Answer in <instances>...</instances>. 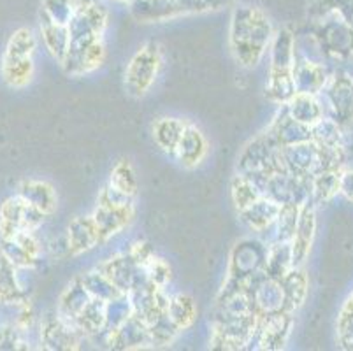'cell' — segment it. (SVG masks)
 Masks as SVG:
<instances>
[{
  "instance_id": "3957f363",
  "label": "cell",
  "mask_w": 353,
  "mask_h": 351,
  "mask_svg": "<svg viewBox=\"0 0 353 351\" xmlns=\"http://www.w3.org/2000/svg\"><path fill=\"white\" fill-rule=\"evenodd\" d=\"M43 212L20 197L8 199L0 209V237H12L18 232H32L43 221Z\"/></svg>"
},
{
  "instance_id": "ac0fdd59",
  "label": "cell",
  "mask_w": 353,
  "mask_h": 351,
  "mask_svg": "<svg viewBox=\"0 0 353 351\" xmlns=\"http://www.w3.org/2000/svg\"><path fill=\"white\" fill-rule=\"evenodd\" d=\"M187 123L181 120H176V118H162L155 123L153 127V137H155V143L162 148L167 153L174 154L176 146L179 143V137H181L183 130H185Z\"/></svg>"
},
{
  "instance_id": "1f68e13d",
  "label": "cell",
  "mask_w": 353,
  "mask_h": 351,
  "mask_svg": "<svg viewBox=\"0 0 353 351\" xmlns=\"http://www.w3.org/2000/svg\"><path fill=\"white\" fill-rule=\"evenodd\" d=\"M20 344H25L21 341L20 332L12 327L0 328V350H18Z\"/></svg>"
},
{
  "instance_id": "9a60e30c",
  "label": "cell",
  "mask_w": 353,
  "mask_h": 351,
  "mask_svg": "<svg viewBox=\"0 0 353 351\" xmlns=\"http://www.w3.org/2000/svg\"><path fill=\"white\" fill-rule=\"evenodd\" d=\"M281 292H283V309L292 311L297 309L306 299V276L301 270L290 269L283 278L280 279Z\"/></svg>"
},
{
  "instance_id": "cb8c5ba5",
  "label": "cell",
  "mask_w": 353,
  "mask_h": 351,
  "mask_svg": "<svg viewBox=\"0 0 353 351\" xmlns=\"http://www.w3.org/2000/svg\"><path fill=\"white\" fill-rule=\"evenodd\" d=\"M167 317L171 318L172 323L176 325L178 330L187 328L194 323L195 320V304L192 297L188 295H178L172 301H169L165 309Z\"/></svg>"
},
{
  "instance_id": "5b68a950",
  "label": "cell",
  "mask_w": 353,
  "mask_h": 351,
  "mask_svg": "<svg viewBox=\"0 0 353 351\" xmlns=\"http://www.w3.org/2000/svg\"><path fill=\"white\" fill-rule=\"evenodd\" d=\"M134 217L132 204H109V202H99V208L94 214L95 225L99 228V236L102 241L120 232L121 228L127 227Z\"/></svg>"
},
{
  "instance_id": "484cf974",
  "label": "cell",
  "mask_w": 353,
  "mask_h": 351,
  "mask_svg": "<svg viewBox=\"0 0 353 351\" xmlns=\"http://www.w3.org/2000/svg\"><path fill=\"white\" fill-rule=\"evenodd\" d=\"M2 76L4 81L9 86L14 88H21L27 85L34 76V62L32 58H25V60H11V62H2Z\"/></svg>"
},
{
  "instance_id": "5bb4252c",
  "label": "cell",
  "mask_w": 353,
  "mask_h": 351,
  "mask_svg": "<svg viewBox=\"0 0 353 351\" xmlns=\"http://www.w3.org/2000/svg\"><path fill=\"white\" fill-rule=\"evenodd\" d=\"M43 341L44 346L50 350H70L78 344L76 330L63 320L46 321L43 330Z\"/></svg>"
},
{
  "instance_id": "30bf717a",
  "label": "cell",
  "mask_w": 353,
  "mask_h": 351,
  "mask_svg": "<svg viewBox=\"0 0 353 351\" xmlns=\"http://www.w3.org/2000/svg\"><path fill=\"white\" fill-rule=\"evenodd\" d=\"M278 211H280V204L271 201V199L264 195V197L256 199V201L253 202V204H250L248 208L239 211V214L241 218H243V221H245L252 230L264 232L265 228L274 225Z\"/></svg>"
},
{
  "instance_id": "f1b7e54d",
  "label": "cell",
  "mask_w": 353,
  "mask_h": 351,
  "mask_svg": "<svg viewBox=\"0 0 353 351\" xmlns=\"http://www.w3.org/2000/svg\"><path fill=\"white\" fill-rule=\"evenodd\" d=\"M74 16L72 0H46L44 18L51 19L54 23L69 25Z\"/></svg>"
},
{
  "instance_id": "e0dca14e",
  "label": "cell",
  "mask_w": 353,
  "mask_h": 351,
  "mask_svg": "<svg viewBox=\"0 0 353 351\" xmlns=\"http://www.w3.org/2000/svg\"><path fill=\"white\" fill-rule=\"evenodd\" d=\"M294 69V39L287 30L272 41L271 72H292Z\"/></svg>"
},
{
  "instance_id": "4316f807",
  "label": "cell",
  "mask_w": 353,
  "mask_h": 351,
  "mask_svg": "<svg viewBox=\"0 0 353 351\" xmlns=\"http://www.w3.org/2000/svg\"><path fill=\"white\" fill-rule=\"evenodd\" d=\"M109 186L113 190H117L121 195H127V197L132 199L137 192V179L136 174H134L132 166L128 163V160H120V162L114 166L113 172H111V181Z\"/></svg>"
},
{
  "instance_id": "7a4b0ae2",
  "label": "cell",
  "mask_w": 353,
  "mask_h": 351,
  "mask_svg": "<svg viewBox=\"0 0 353 351\" xmlns=\"http://www.w3.org/2000/svg\"><path fill=\"white\" fill-rule=\"evenodd\" d=\"M162 54L159 44L148 43L134 54L125 70V88L130 95L143 97L155 81Z\"/></svg>"
},
{
  "instance_id": "7402d4cb",
  "label": "cell",
  "mask_w": 353,
  "mask_h": 351,
  "mask_svg": "<svg viewBox=\"0 0 353 351\" xmlns=\"http://www.w3.org/2000/svg\"><path fill=\"white\" fill-rule=\"evenodd\" d=\"M81 283L92 297L101 299L104 302H111L114 299L125 295L121 290L117 288V285L104 272H90L86 278H83Z\"/></svg>"
},
{
  "instance_id": "8992f818",
  "label": "cell",
  "mask_w": 353,
  "mask_h": 351,
  "mask_svg": "<svg viewBox=\"0 0 353 351\" xmlns=\"http://www.w3.org/2000/svg\"><path fill=\"white\" fill-rule=\"evenodd\" d=\"M12 265L32 267L39 257V244L32 232H18L12 237L2 239V253Z\"/></svg>"
},
{
  "instance_id": "d4e9b609",
  "label": "cell",
  "mask_w": 353,
  "mask_h": 351,
  "mask_svg": "<svg viewBox=\"0 0 353 351\" xmlns=\"http://www.w3.org/2000/svg\"><path fill=\"white\" fill-rule=\"evenodd\" d=\"M35 50V39L28 28H21V30L14 32L11 35L8 43V50H6L4 60L11 62V60H25V58H32Z\"/></svg>"
},
{
  "instance_id": "6da1fadb",
  "label": "cell",
  "mask_w": 353,
  "mask_h": 351,
  "mask_svg": "<svg viewBox=\"0 0 353 351\" xmlns=\"http://www.w3.org/2000/svg\"><path fill=\"white\" fill-rule=\"evenodd\" d=\"M272 39L268 16L256 8L237 9L230 28V46L237 62L252 67L259 63Z\"/></svg>"
},
{
  "instance_id": "ffe728a7",
  "label": "cell",
  "mask_w": 353,
  "mask_h": 351,
  "mask_svg": "<svg viewBox=\"0 0 353 351\" xmlns=\"http://www.w3.org/2000/svg\"><path fill=\"white\" fill-rule=\"evenodd\" d=\"M288 114L297 120L299 123L314 125L320 120V108L314 102L313 95H306V93H295L288 101Z\"/></svg>"
},
{
  "instance_id": "8fae6325",
  "label": "cell",
  "mask_w": 353,
  "mask_h": 351,
  "mask_svg": "<svg viewBox=\"0 0 353 351\" xmlns=\"http://www.w3.org/2000/svg\"><path fill=\"white\" fill-rule=\"evenodd\" d=\"M18 197L23 199L27 204L37 209L43 214H51L57 208V195L48 183L43 181H23L18 192Z\"/></svg>"
},
{
  "instance_id": "83f0119b",
  "label": "cell",
  "mask_w": 353,
  "mask_h": 351,
  "mask_svg": "<svg viewBox=\"0 0 353 351\" xmlns=\"http://www.w3.org/2000/svg\"><path fill=\"white\" fill-rule=\"evenodd\" d=\"M260 197H264L262 190L259 188L255 181H252L246 176H241L239 174L232 181V199L237 211H243V209L248 208L250 204H253Z\"/></svg>"
},
{
  "instance_id": "d6a6232c",
  "label": "cell",
  "mask_w": 353,
  "mask_h": 351,
  "mask_svg": "<svg viewBox=\"0 0 353 351\" xmlns=\"http://www.w3.org/2000/svg\"><path fill=\"white\" fill-rule=\"evenodd\" d=\"M121 2H130V0H121Z\"/></svg>"
},
{
  "instance_id": "277c9868",
  "label": "cell",
  "mask_w": 353,
  "mask_h": 351,
  "mask_svg": "<svg viewBox=\"0 0 353 351\" xmlns=\"http://www.w3.org/2000/svg\"><path fill=\"white\" fill-rule=\"evenodd\" d=\"M292 327V318L288 311H271L259 313L253 336H256L262 350H280L287 341Z\"/></svg>"
},
{
  "instance_id": "d6986e66",
  "label": "cell",
  "mask_w": 353,
  "mask_h": 351,
  "mask_svg": "<svg viewBox=\"0 0 353 351\" xmlns=\"http://www.w3.org/2000/svg\"><path fill=\"white\" fill-rule=\"evenodd\" d=\"M0 302L6 304L23 302V292L16 279V265H12L4 255H0Z\"/></svg>"
},
{
  "instance_id": "2e32d148",
  "label": "cell",
  "mask_w": 353,
  "mask_h": 351,
  "mask_svg": "<svg viewBox=\"0 0 353 351\" xmlns=\"http://www.w3.org/2000/svg\"><path fill=\"white\" fill-rule=\"evenodd\" d=\"M41 30H43L44 43H46L50 53L62 63L67 50H69V28H67V25L54 23L51 19L44 18Z\"/></svg>"
},
{
  "instance_id": "44dd1931",
  "label": "cell",
  "mask_w": 353,
  "mask_h": 351,
  "mask_svg": "<svg viewBox=\"0 0 353 351\" xmlns=\"http://www.w3.org/2000/svg\"><path fill=\"white\" fill-rule=\"evenodd\" d=\"M292 76H294L295 83V92L297 93H306V95H313L316 90L322 86L323 83V72L314 67L313 63H294V69H292Z\"/></svg>"
},
{
  "instance_id": "4fadbf2b",
  "label": "cell",
  "mask_w": 353,
  "mask_h": 351,
  "mask_svg": "<svg viewBox=\"0 0 353 351\" xmlns=\"http://www.w3.org/2000/svg\"><path fill=\"white\" fill-rule=\"evenodd\" d=\"M290 269H294L290 243H274L268 250V257H265L264 262V274L268 278L280 281Z\"/></svg>"
},
{
  "instance_id": "f546056e",
  "label": "cell",
  "mask_w": 353,
  "mask_h": 351,
  "mask_svg": "<svg viewBox=\"0 0 353 351\" xmlns=\"http://www.w3.org/2000/svg\"><path fill=\"white\" fill-rule=\"evenodd\" d=\"M143 267H144V272H146V278L150 279L153 285L159 286V288H162L163 285H167V281L171 279V267L167 265L163 260L152 257V259L148 260Z\"/></svg>"
},
{
  "instance_id": "52a82bcc",
  "label": "cell",
  "mask_w": 353,
  "mask_h": 351,
  "mask_svg": "<svg viewBox=\"0 0 353 351\" xmlns=\"http://www.w3.org/2000/svg\"><path fill=\"white\" fill-rule=\"evenodd\" d=\"M174 154L185 167H195L204 160L208 154V143L202 132L194 125H188L183 130Z\"/></svg>"
},
{
  "instance_id": "9c48e42d",
  "label": "cell",
  "mask_w": 353,
  "mask_h": 351,
  "mask_svg": "<svg viewBox=\"0 0 353 351\" xmlns=\"http://www.w3.org/2000/svg\"><path fill=\"white\" fill-rule=\"evenodd\" d=\"M101 243L99 228L94 217L76 218L69 225V251L72 255H81Z\"/></svg>"
},
{
  "instance_id": "603a6c76",
  "label": "cell",
  "mask_w": 353,
  "mask_h": 351,
  "mask_svg": "<svg viewBox=\"0 0 353 351\" xmlns=\"http://www.w3.org/2000/svg\"><path fill=\"white\" fill-rule=\"evenodd\" d=\"M299 204H295V202H288V204L280 205V211H278V217H276L274 221L278 225L276 243H290L295 234L297 220H299Z\"/></svg>"
},
{
  "instance_id": "ba28073f",
  "label": "cell",
  "mask_w": 353,
  "mask_h": 351,
  "mask_svg": "<svg viewBox=\"0 0 353 351\" xmlns=\"http://www.w3.org/2000/svg\"><path fill=\"white\" fill-rule=\"evenodd\" d=\"M314 236V211L310 204L304 205L299 212V220L295 227V234L290 241L292 263L294 267L301 265L310 253L311 241Z\"/></svg>"
},
{
  "instance_id": "4dcf8cb0",
  "label": "cell",
  "mask_w": 353,
  "mask_h": 351,
  "mask_svg": "<svg viewBox=\"0 0 353 351\" xmlns=\"http://www.w3.org/2000/svg\"><path fill=\"white\" fill-rule=\"evenodd\" d=\"M314 192H316V195L319 197H329V195H332L336 190L339 188V179L334 178V174H329V172H323L320 174L319 178H316V183H314Z\"/></svg>"
},
{
  "instance_id": "7c38bea8",
  "label": "cell",
  "mask_w": 353,
  "mask_h": 351,
  "mask_svg": "<svg viewBox=\"0 0 353 351\" xmlns=\"http://www.w3.org/2000/svg\"><path fill=\"white\" fill-rule=\"evenodd\" d=\"M137 270H139V265L134 262L132 257H118V259L105 263L102 272L117 285L118 290L127 294V292L132 290L134 283H136Z\"/></svg>"
}]
</instances>
